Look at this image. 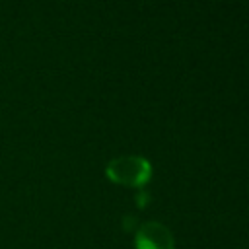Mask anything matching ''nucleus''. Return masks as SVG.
<instances>
[{
    "label": "nucleus",
    "instance_id": "f257e3e1",
    "mask_svg": "<svg viewBox=\"0 0 249 249\" xmlns=\"http://www.w3.org/2000/svg\"><path fill=\"white\" fill-rule=\"evenodd\" d=\"M107 177L124 187H142L152 177V165L142 156H119L107 163Z\"/></svg>",
    "mask_w": 249,
    "mask_h": 249
},
{
    "label": "nucleus",
    "instance_id": "f03ea898",
    "mask_svg": "<svg viewBox=\"0 0 249 249\" xmlns=\"http://www.w3.org/2000/svg\"><path fill=\"white\" fill-rule=\"evenodd\" d=\"M134 247L136 249H173V235L163 224L148 222L136 230Z\"/></svg>",
    "mask_w": 249,
    "mask_h": 249
}]
</instances>
